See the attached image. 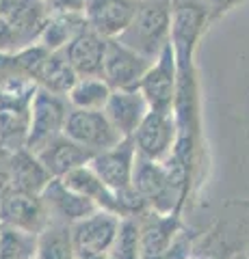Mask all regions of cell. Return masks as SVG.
Listing matches in <instances>:
<instances>
[{
  "mask_svg": "<svg viewBox=\"0 0 249 259\" xmlns=\"http://www.w3.org/2000/svg\"><path fill=\"white\" fill-rule=\"evenodd\" d=\"M189 259H195V257H189Z\"/></svg>",
  "mask_w": 249,
  "mask_h": 259,
  "instance_id": "33",
  "label": "cell"
},
{
  "mask_svg": "<svg viewBox=\"0 0 249 259\" xmlns=\"http://www.w3.org/2000/svg\"><path fill=\"white\" fill-rule=\"evenodd\" d=\"M141 227V259H167L175 248L180 236V223L173 214H163L156 209L143 212Z\"/></svg>",
  "mask_w": 249,
  "mask_h": 259,
  "instance_id": "11",
  "label": "cell"
},
{
  "mask_svg": "<svg viewBox=\"0 0 249 259\" xmlns=\"http://www.w3.org/2000/svg\"><path fill=\"white\" fill-rule=\"evenodd\" d=\"M35 255L37 233L3 225V229H0V259H35Z\"/></svg>",
  "mask_w": 249,
  "mask_h": 259,
  "instance_id": "25",
  "label": "cell"
},
{
  "mask_svg": "<svg viewBox=\"0 0 249 259\" xmlns=\"http://www.w3.org/2000/svg\"><path fill=\"white\" fill-rule=\"evenodd\" d=\"M50 54L52 52L39 41L28 44V46L20 48V50H15L20 67L24 69V74H26L30 80H35V84H37V78H39V74H42V69H44V65H46Z\"/></svg>",
  "mask_w": 249,
  "mask_h": 259,
  "instance_id": "27",
  "label": "cell"
},
{
  "mask_svg": "<svg viewBox=\"0 0 249 259\" xmlns=\"http://www.w3.org/2000/svg\"><path fill=\"white\" fill-rule=\"evenodd\" d=\"M78 259H111L109 255H100V257H78Z\"/></svg>",
  "mask_w": 249,
  "mask_h": 259,
  "instance_id": "31",
  "label": "cell"
},
{
  "mask_svg": "<svg viewBox=\"0 0 249 259\" xmlns=\"http://www.w3.org/2000/svg\"><path fill=\"white\" fill-rule=\"evenodd\" d=\"M7 164H9L13 190L42 194L44 188L52 180V175L48 173V168L42 164L39 156L33 151H28V149L7 153Z\"/></svg>",
  "mask_w": 249,
  "mask_h": 259,
  "instance_id": "19",
  "label": "cell"
},
{
  "mask_svg": "<svg viewBox=\"0 0 249 259\" xmlns=\"http://www.w3.org/2000/svg\"><path fill=\"white\" fill-rule=\"evenodd\" d=\"M111 93H113V89L102 76H80L67 93V102L72 108L104 110Z\"/></svg>",
  "mask_w": 249,
  "mask_h": 259,
  "instance_id": "24",
  "label": "cell"
},
{
  "mask_svg": "<svg viewBox=\"0 0 249 259\" xmlns=\"http://www.w3.org/2000/svg\"><path fill=\"white\" fill-rule=\"evenodd\" d=\"M80 76L76 74V69L72 67V63L67 61L65 52H52L48 56V61L44 65L42 74L37 78V87L46 89L54 95H63L67 97V93L72 91V87L76 84V80Z\"/></svg>",
  "mask_w": 249,
  "mask_h": 259,
  "instance_id": "23",
  "label": "cell"
},
{
  "mask_svg": "<svg viewBox=\"0 0 249 259\" xmlns=\"http://www.w3.org/2000/svg\"><path fill=\"white\" fill-rule=\"evenodd\" d=\"M87 28H89L87 18L80 13H50L37 41L50 52H61Z\"/></svg>",
  "mask_w": 249,
  "mask_h": 259,
  "instance_id": "21",
  "label": "cell"
},
{
  "mask_svg": "<svg viewBox=\"0 0 249 259\" xmlns=\"http://www.w3.org/2000/svg\"><path fill=\"white\" fill-rule=\"evenodd\" d=\"M152 63L154 61L136 52L134 48L126 46L122 39H109L102 78L111 84V89L136 91V89H141V82Z\"/></svg>",
  "mask_w": 249,
  "mask_h": 259,
  "instance_id": "8",
  "label": "cell"
},
{
  "mask_svg": "<svg viewBox=\"0 0 249 259\" xmlns=\"http://www.w3.org/2000/svg\"><path fill=\"white\" fill-rule=\"evenodd\" d=\"M208 18V7L195 0H175L171 7V46L180 69L191 67L193 50Z\"/></svg>",
  "mask_w": 249,
  "mask_h": 259,
  "instance_id": "5",
  "label": "cell"
},
{
  "mask_svg": "<svg viewBox=\"0 0 249 259\" xmlns=\"http://www.w3.org/2000/svg\"><path fill=\"white\" fill-rule=\"evenodd\" d=\"M104 112L124 139H132L139 125L143 123V119L148 117L150 104L139 89L136 91L113 89L106 106H104Z\"/></svg>",
  "mask_w": 249,
  "mask_h": 259,
  "instance_id": "14",
  "label": "cell"
},
{
  "mask_svg": "<svg viewBox=\"0 0 249 259\" xmlns=\"http://www.w3.org/2000/svg\"><path fill=\"white\" fill-rule=\"evenodd\" d=\"M61 180L65 182L72 190H76L78 194L91 199L100 209H109V212L126 218L124 205H122V201H119V197L100 180V175L95 173L89 164L74 168V171H69L67 175H63Z\"/></svg>",
  "mask_w": 249,
  "mask_h": 259,
  "instance_id": "17",
  "label": "cell"
},
{
  "mask_svg": "<svg viewBox=\"0 0 249 259\" xmlns=\"http://www.w3.org/2000/svg\"><path fill=\"white\" fill-rule=\"evenodd\" d=\"M65 134L85 149H89L93 156L124 141V136L115 130L104 110L72 108L65 121Z\"/></svg>",
  "mask_w": 249,
  "mask_h": 259,
  "instance_id": "6",
  "label": "cell"
},
{
  "mask_svg": "<svg viewBox=\"0 0 249 259\" xmlns=\"http://www.w3.org/2000/svg\"><path fill=\"white\" fill-rule=\"evenodd\" d=\"M30 134V102H0V151L26 149Z\"/></svg>",
  "mask_w": 249,
  "mask_h": 259,
  "instance_id": "16",
  "label": "cell"
},
{
  "mask_svg": "<svg viewBox=\"0 0 249 259\" xmlns=\"http://www.w3.org/2000/svg\"><path fill=\"white\" fill-rule=\"evenodd\" d=\"M0 50H7V52L20 50L18 39H15V32H13L11 24H9V20H7L5 15H0Z\"/></svg>",
  "mask_w": 249,
  "mask_h": 259,
  "instance_id": "29",
  "label": "cell"
},
{
  "mask_svg": "<svg viewBox=\"0 0 249 259\" xmlns=\"http://www.w3.org/2000/svg\"><path fill=\"white\" fill-rule=\"evenodd\" d=\"M37 89L20 67L15 52L0 50V102H30Z\"/></svg>",
  "mask_w": 249,
  "mask_h": 259,
  "instance_id": "20",
  "label": "cell"
},
{
  "mask_svg": "<svg viewBox=\"0 0 249 259\" xmlns=\"http://www.w3.org/2000/svg\"><path fill=\"white\" fill-rule=\"evenodd\" d=\"M139 5L141 0H87L85 18L104 39H119L132 24Z\"/></svg>",
  "mask_w": 249,
  "mask_h": 259,
  "instance_id": "10",
  "label": "cell"
},
{
  "mask_svg": "<svg viewBox=\"0 0 249 259\" xmlns=\"http://www.w3.org/2000/svg\"><path fill=\"white\" fill-rule=\"evenodd\" d=\"M178 82H180V67H178L173 46L169 44L154 59V63L150 65L139 91L148 100L150 110L173 112L175 95H178Z\"/></svg>",
  "mask_w": 249,
  "mask_h": 259,
  "instance_id": "4",
  "label": "cell"
},
{
  "mask_svg": "<svg viewBox=\"0 0 249 259\" xmlns=\"http://www.w3.org/2000/svg\"><path fill=\"white\" fill-rule=\"evenodd\" d=\"M106 50H109V39H104L91 28H87L63 52H65L67 61L72 63V67L76 69L78 76H102Z\"/></svg>",
  "mask_w": 249,
  "mask_h": 259,
  "instance_id": "15",
  "label": "cell"
},
{
  "mask_svg": "<svg viewBox=\"0 0 249 259\" xmlns=\"http://www.w3.org/2000/svg\"><path fill=\"white\" fill-rule=\"evenodd\" d=\"M134 188L146 199L150 209L163 214H171L175 201L180 197V186L173 182V177L167 171L163 162L148 160L136 153L134 162Z\"/></svg>",
  "mask_w": 249,
  "mask_h": 259,
  "instance_id": "3",
  "label": "cell"
},
{
  "mask_svg": "<svg viewBox=\"0 0 249 259\" xmlns=\"http://www.w3.org/2000/svg\"><path fill=\"white\" fill-rule=\"evenodd\" d=\"M111 259H141V227L136 216L122 218L119 231L109 250Z\"/></svg>",
  "mask_w": 249,
  "mask_h": 259,
  "instance_id": "26",
  "label": "cell"
},
{
  "mask_svg": "<svg viewBox=\"0 0 249 259\" xmlns=\"http://www.w3.org/2000/svg\"><path fill=\"white\" fill-rule=\"evenodd\" d=\"M236 3H238V0H208V3H206L208 15H210V18H219V15L230 11Z\"/></svg>",
  "mask_w": 249,
  "mask_h": 259,
  "instance_id": "30",
  "label": "cell"
},
{
  "mask_svg": "<svg viewBox=\"0 0 249 259\" xmlns=\"http://www.w3.org/2000/svg\"><path fill=\"white\" fill-rule=\"evenodd\" d=\"M42 199L50 221L65 223V225H74L78 221H83L85 216H89L91 212H95V209H100L91 199L72 190L61 177H52L50 184L42 192Z\"/></svg>",
  "mask_w": 249,
  "mask_h": 259,
  "instance_id": "13",
  "label": "cell"
},
{
  "mask_svg": "<svg viewBox=\"0 0 249 259\" xmlns=\"http://www.w3.org/2000/svg\"><path fill=\"white\" fill-rule=\"evenodd\" d=\"M232 259H249V257H247V255H234Z\"/></svg>",
  "mask_w": 249,
  "mask_h": 259,
  "instance_id": "32",
  "label": "cell"
},
{
  "mask_svg": "<svg viewBox=\"0 0 249 259\" xmlns=\"http://www.w3.org/2000/svg\"><path fill=\"white\" fill-rule=\"evenodd\" d=\"M48 13H80L85 15L87 0H44Z\"/></svg>",
  "mask_w": 249,
  "mask_h": 259,
  "instance_id": "28",
  "label": "cell"
},
{
  "mask_svg": "<svg viewBox=\"0 0 249 259\" xmlns=\"http://www.w3.org/2000/svg\"><path fill=\"white\" fill-rule=\"evenodd\" d=\"M37 156L52 177H63L78 166L89 164L93 153L89 149H85L83 145H78L76 141H72L67 134H61L59 139H54Z\"/></svg>",
  "mask_w": 249,
  "mask_h": 259,
  "instance_id": "18",
  "label": "cell"
},
{
  "mask_svg": "<svg viewBox=\"0 0 249 259\" xmlns=\"http://www.w3.org/2000/svg\"><path fill=\"white\" fill-rule=\"evenodd\" d=\"M122 225V216L109 209H95L83 221L72 225V238H74L78 257H100L109 255L113 240Z\"/></svg>",
  "mask_w": 249,
  "mask_h": 259,
  "instance_id": "9",
  "label": "cell"
},
{
  "mask_svg": "<svg viewBox=\"0 0 249 259\" xmlns=\"http://www.w3.org/2000/svg\"><path fill=\"white\" fill-rule=\"evenodd\" d=\"M180 139V127L173 112H156L150 110L143 123L134 132L132 141L136 153L148 160L165 162L175 151Z\"/></svg>",
  "mask_w": 249,
  "mask_h": 259,
  "instance_id": "7",
  "label": "cell"
},
{
  "mask_svg": "<svg viewBox=\"0 0 249 259\" xmlns=\"http://www.w3.org/2000/svg\"><path fill=\"white\" fill-rule=\"evenodd\" d=\"M0 229H3V225H0Z\"/></svg>",
  "mask_w": 249,
  "mask_h": 259,
  "instance_id": "34",
  "label": "cell"
},
{
  "mask_svg": "<svg viewBox=\"0 0 249 259\" xmlns=\"http://www.w3.org/2000/svg\"><path fill=\"white\" fill-rule=\"evenodd\" d=\"M122 41L154 61L171 44V5L167 0H141Z\"/></svg>",
  "mask_w": 249,
  "mask_h": 259,
  "instance_id": "1",
  "label": "cell"
},
{
  "mask_svg": "<svg viewBox=\"0 0 249 259\" xmlns=\"http://www.w3.org/2000/svg\"><path fill=\"white\" fill-rule=\"evenodd\" d=\"M48 223H50V216H48L42 194L11 190L0 201V225L39 233Z\"/></svg>",
  "mask_w": 249,
  "mask_h": 259,
  "instance_id": "12",
  "label": "cell"
},
{
  "mask_svg": "<svg viewBox=\"0 0 249 259\" xmlns=\"http://www.w3.org/2000/svg\"><path fill=\"white\" fill-rule=\"evenodd\" d=\"M35 259H78L72 225L50 221L37 233V255Z\"/></svg>",
  "mask_w": 249,
  "mask_h": 259,
  "instance_id": "22",
  "label": "cell"
},
{
  "mask_svg": "<svg viewBox=\"0 0 249 259\" xmlns=\"http://www.w3.org/2000/svg\"><path fill=\"white\" fill-rule=\"evenodd\" d=\"M69 102L63 95H54L46 89H37L30 100V134L26 149L39 153L54 139L65 134V121L69 115Z\"/></svg>",
  "mask_w": 249,
  "mask_h": 259,
  "instance_id": "2",
  "label": "cell"
}]
</instances>
